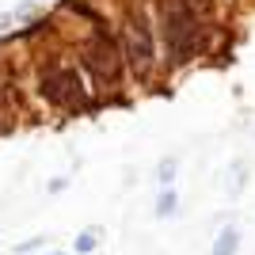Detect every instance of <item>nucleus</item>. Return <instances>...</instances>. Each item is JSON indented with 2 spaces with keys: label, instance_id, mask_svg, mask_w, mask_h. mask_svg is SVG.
<instances>
[{
  "label": "nucleus",
  "instance_id": "nucleus-8",
  "mask_svg": "<svg viewBox=\"0 0 255 255\" xmlns=\"http://www.w3.org/2000/svg\"><path fill=\"white\" fill-rule=\"evenodd\" d=\"M244 183H248V171H244V164H233V168H229V194H240L244 191Z\"/></svg>",
  "mask_w": 255,
  "mask_h": 255
},
{
  "label": "nucleus",
  "instance_id": "nucleus-5",
  "mask_svg": "<svg viewBox=\"0 0 255 255\" xmlns=\"http://www.w3.org/2000/svg\"><path fill=\"white\" fill-rule=\"evenodd\" d=\"M11 115H15V96L8 84H0V133L11 126Z\"/></svg>",
  "mask_w": 255,
  "mask_h": 255
},
{
  "label": "nucleus",
  "instance_id": "nucleus-9",
  "mask_svg": "<svg viewBox=\"0 0 255 255\" xmlns=\"http://www.w3.org/2000/svg\"><path fill=\"white\" fill-rule=\"evenodd\" d=\"M96 244H99V236H96V233H80V236H76V252H80V255L92 252Z\"/></svg>",
  "mask_w": 255,
  "mask_h": 255
},
{
  "label": "nucleus",
  "instance_id": "nucleus-2",
  "mask_svg": "<svg viewBox=\"0 0 255 255\" xmlns=\"http://www.w3.org/2000/svg\"><path fill=\"white\" fill-rule=\"evenodd\" d=\"M80 57H84V69L92 73V80H99V84H115L118 76H122V57H118V46L111 42V38H103V34H96V38H88V46L80 50Z\"/></svg>",
  "mask_w": 255,
  "mask_h": 255
},
{
  "label": "nucleus",
  "instance_id": "nucleus-6",
  "mask_svg": "<svg viewBox=\"0 0 255 255\" xmlns=\"http://www.w3.org/2000/svg\"><path fill=\"white\" fill-rule=\"evenodd\" d=\"M175 202H179V194L171 191V187H164L160 198H156V217H171V213H175Z\"/></svg>",
  "mask_w": 255,
  "mask_h": 255
},
{
  "label": "nucleus",
  "instance_id": "nucleus-10",
  "mask_svg": "<svg viewBox=\"0 0 255 255\" xmlns=\"http://www.w3.org/2000/svg\"><path fill=\"white\" fill-rule=\"evenodd\" d=\"M171 175H175V160H164V164H160V179L168 183Z\"/></svg>",
  "mask_w": 255,
  "mask_h": 255
},
{
  "label": "nucleus",
  "instance_id": "nucleus-3",
  "mask_svg": "<svg viewBox=\"0 0 255 255\" xmlns=\"http://www.w3.org/2000/svg\"><path fill=\"white\" fill-rule=\"evenodd\" d=\"M122 50L129 53L133 69H149L156 61V42H152V27L141 11H129V19L122 23Z\"/></svg>",
  "mask_w": 255,
  "mask_h": 255
},
{
  "label": "nucleus",
  "instance_id": "nucleus-1",
  "mask_svg": "<svg viewBox=\"0 0 255 255\" xmlns=\"http://www.w3.org/2000/svg\"><path fill=\"white\" fill-rule=\"evenodd\" d=\"M198 11L202 0H168L164 4V34L175 57H191L198 42Z\"/></svg>",
  "mask_w": 255,
  "mask_h": 255
},
{
  "label": "nucleus",
  "instance_id": "nucleus-11",
  "mask_svg": "<svg viewBox=\"0 0 255 255\" xmlns=\"http://www.w3.org/2000/svg\"><path fill=\"white\" fill-rule=\"evenodd\" d=\"M53 255H61V252H53Z\"/></svg>",
  "mask_w": 255,
  "mask_h": 255
},
{
  "label": "nucleus",
  "instance_id": "nucleus-7",
  "mask_svg": "<svg viewBox=\"0 0 255 255\" xmlns=\"http://www.w3.org/2000/svg\"><path fill=\"white\" fill-rule=\"evenodd\" d=\"M236 240H240V236H236V229H225V233L213 240V255H233V252H236Z\"/></svg>",
  "mask_w": 255,
  "mask_h": 255
},
{
  "label": "nucleus",
  "instance_id": "nucleus-4",
  "mask_svg": "<svg viewBox=\"0 0 255 255\" xmlns=\"http://www.w3.org/2000/svg\"><path fill=\"white\" fill-rule=\"evenodd\" d=\"M42 92L50 103L57 107H80L84 103V84H80V73H73V69H46L42 73Z\"/></svg>",
  "mask_w": 255,
  "mask_h": 255
}]
</instances>
